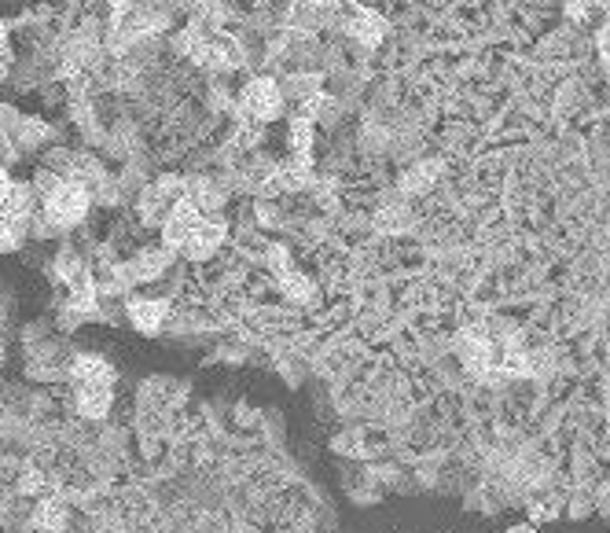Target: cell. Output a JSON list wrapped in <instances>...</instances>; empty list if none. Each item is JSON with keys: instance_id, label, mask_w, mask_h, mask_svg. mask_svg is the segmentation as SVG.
I'll return each mask as SVG.
<instances>
[{"instance_id": "cell-7", "label": "cell", "mask_w": 610, "mask_h": 533, "mask_svg": "<svg viewBox=\"0 0 610 533\" xmlns=\"http://www.w3.org/2000/svg\"><path fill=\"white\" fill-rule=\"evenodd\" d=\"M221 239H225V228L210 225V221H199V225H195V232L188 236V243H184V250H188L192 258H206V254H210Z\"/></svg>"}, {"instance_id": "cell-4", "label": "cell", "mask_w": 610, "mask_h": 533, "mask_svg": "<svg viewBox=\"0 0 610 533\" xmlns=\"http://www.w3.org/2000/svg\"><path fill=\"white\" fill-rule=\"evenodd\" d=\"M346 30H350L353 37H361L364 45H379L386 34V19L379 12L357 8V12H350V19H346Z\"/></svg>"}, {"instance_id": "cell-12", "label": "cell", "mask_w": 610, "mask_h": 533, "mask_svg": "<svg viewBox=\"0 0 610 533\" xmlns=\"http://www.w3.org/2000/svg\"><path fill=\"white\" fill-rule=\"evenodd\" d=\"M291 23L302 26V30H317L324 23V12H320V4H313V0H298L291 12Z\"/></svg>"}, {"instance_id": "cell-1", "label": "cell", "mask_w": 610, "mask_h": 533, "mask_svg": "<svg viewBox=\"0 0 610 533\" xmlns=\"http://www.w3.org/2000/svg\"><path fill=\"white\" fill-rule=\"evenodd\" d=\"M85 210H89V195L78 184H59L56 192L48 195V217L56 225H74L85 217Z\"/></svg>"}, {"instance_id": "cell-16", "label": "cell", "mask_w": 610, "mask_h": 533, "mask_svg": "<svg viewBox=\"0 0 610 533\" xmlns=\"http://www.w3.org/2000/svg\"><path fill=\"white\" fill-rule=\"evenodd\" d=\"M592 4H596V12L607 19V15H610V0H592Z\"/></svg>"}, {"instance_id": "cell-5", "label": "cell", "mask_w": 610, "mask_h": 533, "mask_svg": "<svg viewBox=\"0 0 610 533\" xmlns=\"http://www.w3.org/2000/svg\"><path fill=\"white\" fill-rule=\"evenodd\" d=\"M519 19H522V30L555 26V19H559V4H555V0H519Z\"/></svg>"}, {"instance_id": "cell-6", "label": "cell", "mask_w": 610, "mask_h": 533, "mask_svg": "<svg viewBox=\"0 0 610 533\" xmlns=\"http://www.w3.org/2000/svg\"><path fill=\"white\" fill-rule=\"evenodd\" d=\"M441 166L438 159H427V162H419V166H412V170L405 173V181H401V188H405V195H427L434 184H438L441 177Z\"/></svg>"}, {"instance_id": "cell-11", "label": "cell", "mask_w": 610, "mask_h": 533, "mask_svg": "<svg viewBox=\"0 0 610 533\" xmlns=\"http://www.w3.org/2000/svg\"><path fill=\"white\" fill-rule=\"evenodd\" d=\"M592 52H596L599 74H610V15L592 30Z\"/></svg>"}, {"instance_id": "cell-9", "label": "cell", "mask_w": 610, "mask_h": 533, "mask_svg": "<svg viewBox=\"0 0 610 533\" xmlns=\"http://www.w3.org/2000/svg\"><path fill=\"white\" fill-rule=\"evenodd\" d=\"M166 309H170L166 302H133V306H129V317H133V324L140 331H159Z\"/></svg>"}, {"instance_id": "cell-8", "label": "cell", "mask_w": 610, "mask_h": 533, "mask_svg": "<svg viewBox=\"0 0 610 533\" xmlns=\"http://www.w3.org/2000/svg\"><path fill=\"white\" fill-rule=\"evenodd\" d=\"M78 405L85 416H103L111 405V383H78Z\"/></svg>"}, {"instance_id": "cell-3", "label": "cell", "mask_w": 610, "mask_h": 533, "mask_svg": "<svg viewBox=\"0 0 610 533\" xmlns=\"http://www.w3.org/2000/svg\"><path fill=\"white\" fill-rule=\"evenodd\" d=\"M199 221H203V217H199V210L181 199V203L170 210V221H166V243H173V247H184Z\"/></svg>"}, {"instance_id": "cell-15", "label": "cell", "mask_w": 610, "mask_h": 533, "mask_svg": "<svg viewBox=\"0 0 610 533\" xmlns=\"http://www.w3.org/2000/svg\"><path fill=\"white\" fill-rule=\"evenodd\" d=\"M12 188H15V184L8 181V177H4V173H0V203H4V199H8V195H12Z\"/></svg>"}, {"instance_id": "cell-17", "label": "cell", "mask_w": 610, "mask_h": 533, "mask_svg": "<svg viewBox=\"0 0 610 533\" xmlns=\"http://www.w3.org/2000/svg\"><path fill=\"white\" fill-rule=\"evenodd\" d=\"M0 45H4V30H0Z\"/></svg>"}, {"instance_id": "cell-13", "label": "cell", "mask_w": 610, "mask_h": 533, "mask_svg": "<svg viewBox=\"0 0 610 533\" xmlns=\"http://www.w3.org/2000/svg\"><path fill=\"white\" fill-rule=\"evenodd\" d=\"M37 526H45V530L63 526V508H59L56 500H45V504L37 508Z\"/></svg>"}, {"instance_id": "cell-14", "label": "cell", "mask_w": 610, "mask_h": 533, "mask_svg": "<svg viewBox=\"0 0 610 533\" xmlns=\"http://www.w3.org/2000/svg\"><path fill=\"white\" fill-rule=\"evenodd\" d=\"M291 140H294V151L305 159V155H309V122H294Z\"/></svg>"}, {"instance_id": "cell-2", "label": "cell", "mask_w": 610, "mask_h": 533, "mask_svg": "<svg viewBox=\"0 0 610 533\" xmlns=\"http://www.w3.org/2000/svg\"><path fill=\"white\" fill-rule=\"evenodd\" d=\"M280 103H283V96L272 81H250L247 92H243V111H247L250 118H258V122L276 118V114H280Z\"/></svg>"}, {"instance_id": "cell-10", "label": "cell", "mask_w": 610, "mask_h": 533, "mask_svg": "<svg viewBox=\"0 0 610 533\" xmlns=\"http://www.w3.org/2000/svg\"><path fill=\"white\" fill-rule=\"evenodd\" d=\"M559 15H563V23L581 26V30H588V26L599 19V12H596V4H592V0H563V4H559Z\"/></svg>"}]
</instances>
